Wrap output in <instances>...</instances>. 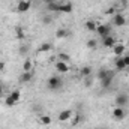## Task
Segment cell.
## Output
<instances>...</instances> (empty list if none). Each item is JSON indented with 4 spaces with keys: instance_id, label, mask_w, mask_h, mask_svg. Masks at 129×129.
I'll return each mask as SVG.
<instances>
[{
    "instance_id": "1",
    "label": "cell",
    "mask_w": 129,
    "mask_h": 129,
    "mask_svg": "<svg viewBox=\"0 0 129 129\" xmlns=\"http://www.w3.org/2000/svg\"><path fill=\"white\" fill-rule=\"evenodd\" d=\"M62 84H63V81H62V78H60V77H57V75L50 77V78H48V81H47V87H48L51 92H57V90L62 87Z\"/></svg>"
},
{
    "instance_id": "2",
    "label": "cell",
    "mask_w": 129,
    "mask_h": 129,
    "mask_svg": "<svg viewBox=\"0 0 129 129\" xmlns=\"http://www.w3.org/2000/svg\"><path fill=\"white\" fill-rule=\"evenodd\" d=\"M20 98H21L20 90H12V92L6 96V99H5V105H6V107H14V105L18 104Z\"/></svg>"
},
{
    "instance_id": "3",
    "label": "cell",
    "mask_w": 129,
    "mask_h": 129,
    "mask_svg": "<svg viewBox=\"0 0 129 129\" xmlns=\"http://www.w3.org/2000/svg\"><path fill=\"white\" fill-rule=\"evenodd\" d=\"M113 117L116 120H123L126 117V110L125 107H114L113 108Z\"/></svg>"
},
{
    "instance_id": "4",
    "label": "cell",
    "mask_w": 129,
    "mask_h": 129,
    "mask_svg": "<svg viewBox=\"0 0 129 129\" xmlns=\"http://www.w3.org/2000/svg\"><path fill=\"white\" fill-rule=\"evenodd\" d=\"M129 102V96L128 95H125V93H120V95H117L116 99H114V104H116V107H126Z\"/></svg>"
},
{
    "instance_id": "5",
    "label": "cell",
    "mask_w": 129,
    "mask_h": 129,
    "mask_svg": "<svg viewBox=\"0 0 129 129\" xmlns=\"http://www.w3.org/2000/svg\"><path fill=\"white\" fill-rule=\"evenodd\" d=\"M113 24H114L116 27H123V26L126 24V17H125L123 14H116V15L113 17Z\"/></svg>"
},
{
    "instance_id": "6",
    "label": "cell",
    "mask_w": 129,
    "mask_h": 129,
    "mask_svg": "<svg viewBox=\"0 0 129 129\" xmlns=\"http://www.w3.org/2000/svg\"><path fill=\"white\" fill-rule=\"evenodd\" d=\"M96 32L101 38H105V36L111 35V27H110L108 24H99L96 27Z\"/></svg>"
},
{
    "instance_id": "7",
    "label": "cell",
    "mask_w": 129,
    "mask_h": 129,
    "mask_svg": "<svg viewBox=\"0 0 129 129\" xmlns=\"http://www.w3.org/2000/svg\"><path fill=\"white\" fill-rule=\"evenodd\" d=\"M30 6H32V2L30 0H20L18 5H17V11L23 14V12H27L30 9Z\"/></svg>"
},
{
    "instance_id": "8",
    "label": "cell",
    "mask_w": 129,
    "mask_h": 129,
    "mask_svg": "<svg viewBox=\"0 0 129 129\" xmlns=\"http://www.w3.org/2000/svg\"><path fill=\"white\" fill-rule=\"evenodd\" d=\"M111 50H113V54H116L117 57H122V56L125 54V51H126V47H125L123 44H117V42H116V45H114Z\"/></svg>"
},
{
    "instance_id": "9",
    "label": "cell",
    "mask_w": 129,
    "mask_h": 129,
    "mask_svg": "<svg viewBox=\"0 0 129 129\" xmlns=\"http://www.w3.org/2000/svg\"><path fill=\"white\" fill-rule=\"evenodd\" d=\"M72 116H74L72 110H63L59 113V122H68V120H71Z\"/></svg>"
},
{
    "instance_id": "10",
    "label": "cell",
    "mask_w": 129,
    "mask_h": 129,
    "mask_svg": "<svg viewBox=\"0 0 129 129\" xmlns=\"http://www.w3.org/2000/svg\"><path fill=\"white\" fill-rule=\"evenodd\" d=\"M102 44H104V47H107V48H113V47L116 45V38L111 36V35H108V36L102 38Z\"/></svg>"
},
{
    "instance_id": "11",
    "label": "cell",
    "mask_w": 129,
    "mask_h": 129,
    "mask_svg": "<svg viewBox=\"0 0 129 129\" xmlns=\"http://www.w3.org/2000/svg\"><path fill=\"white\" fill-rule=\"evenodd\" d=\"M56 69H57V72H60V74H68V72H69V64L66 63V62L59 60V62L56 63Z\"/></svg>"
},
{
    "instance_id": "12",
    "label": "cell",
    "mask_w": 129,
    "mask_h": 129,
    "mask_svg": "<svg viewBox=\"0 0 129 129\" xmlns=\"http://www.w3.org/2000/svg\"><path fill=\"white\" fill-rule=\"evenodd\" d=\"M74 11V6H72V3H60V6H59V12H63V14H71Z\"/></svg>"
},
{
    "instance_id": "13",
    "label": "cell",
    "mask_w": 129,
    "mask_h": 129,
    "mask_svg": "<svg viewBox=\"0 0 129 129\" xmlns=\"http://www.w3.org/2000/svg\"><path fill=\"white\" fill-rule=\"evenodd\" d=\"M113 80H114V74L110 75V77H107V78H104V80H101V86H102V89H110L111 84H113Z\"/></svg>"
},
{
    "instance_id": "14",
    "label": "cell",
    "mask_w": 129,
    "mask_h": 129,
    "mask_svg": "<svg viewBox=\"0 0 129 129\" xmlns=\"http://www.w3.org/2000/svg\"><path fill=\"white\" fill-rule=\"evenodd\" d=\"M68 36H69V30L64 29V27H60V29L56 30V38L57 39H66Z\"/></svg>"
},
{
    "instance_id": "15",
    "label": "cell",
    "mask_w": 129,
    "mask_h": 129,
    "mask_svg": "<svg viewBox=\"0 0 129 129\" xmlns=\"http://www.w3.org/2000/svg\"><path fill=\"white\" fill-rule=\"evenodd\" d=\"M32 77H33L32 71H24V72L21 74V77H20V81H21V83H30V81H32Z\"/></svg>"
},
{
    "instance_id": "16",
    "label": "cell",
    "mask_w": 129,
    "mask_h": 129,
    "mask_svg": "<svg viewBox=\"0 0 129 129\" xmlns=\"http://www.w3.org/2000/svg\"><path fill=\"white\" fill-rule=\"evenodd\" d=\"M53 50V45L50 44V42H44V44H41V47L38 48V53H50Z\"/></svg>"
},
{
    "instance_id": "17",
    "label": "cell",
    "mask_w": 129,
    "mask_h": 129,
    "mask_svg": "<svg viewBox=\"0 0 129 129\" xmlns=\"http://www.w3.org/2000/svg\"><path fill=\"white\" fill-rule=\"evenodd\" d=\"M110 75H113V71H108V69H99V72H98L99 81L104 80V78H107V77H110Z\"/></svg>"
},
{
    "instance_id": "18",
    "label": "cell",
    "mask_w": 129,
    "mask_h": 129,
    "mask_svg": "<svg viewBox=\"0 0 129 129\" xmlns=\"http://www.w3.org/2000/svg\"><path fill=\"white\" fill-rule=\"evenodd\" d=\"M39 122H41V125H44V126H48V125H51V117L50 116H47V114H41V117H39Z\"/></svg>"
},
{
    "instance_id": "19",
    "label": "cell",
    "mask_w": 129,
    "mask_h": 129,
    "mask_svg": "<svg viewBox=\"0 0 129 129\" xmlns=\"http://www.w3.org/2000/svg\"><path fill=\"white\" fill-rule=\"evenodd\" d=\"M59 6H60V3L53 2V3H48L47 5V9H48V12H59Z\"/></svg>"
},
{
    "instance_id": "20",
    "label": "cell",
    "mask_w": 129,
    "mask_h": 129,
    "mask_svg": "<svg viewBox=\"0 0 129 129\" xmlns=\"http://www.w3.org/2000/svg\"><path fill=\"white\" fill-rule=\"evenodd\" d=\"M80 122H81V114H80V113H77V114H74V116L71 117V125H72V126H78Z\"/></svg>"
},
{
    "instance_id": "21",
    "label": "cell",
    "mask_w": 129,
    "mask_h": 129,
    "mask_svg": "<svg viewBox=\"0 0 129 129\" xmlns=\"http://www.w3.org/2000/svg\"><path fill=\"white\" fill-rule=\"evenodd\" d=\"M116 69H117V71L126 69V64L123 62V56H122V57H117V60H116Z\"/></svg>"
},
{
    "instance_id": "22",
    "label": "cell",
    "mask_w": 129,
    "mask_h": 129,
    "mask_svg": "<svg viewBox=\"0 0 129 129\" xmlns=\"http://www.w3.org/2000/svg\"><path fill=\"white\" fill-rule=\"evenodd\" d=\"M96 27H98V24L93 21V20L86 21V29H87L89 32H96Z\"/></svg>"
},
{
    "instance_id": "23",
    "label": "cell",
    "mask_w": 129,
    "mask_h": 129,
    "mask_svg": "<svg viewBox=\"0 0 129 129\" xmlns=\"http://www.w3.org/2000/svg\"><path fill=\"white\" fill-rule=\"evenodd\" d=\"M90 75H92V68H90V66H84V68H81V77L89 78Z\"/></svg>"
},
{
    "instance_id": "24",
    "label": "cell",
    "mask_w": 129,
    "mask_h": 129,
    "mask_svg": "<svg viewBox=\"0 0 129 129\" xmlns=\"http://www.w3.org/2000/svg\"><path fill=\"white\" fill-rule=\"evenodd\" d=\"M15 36H17V39H24V30H23V27H15Z\"/></svg>"
},
{
    "instance_id": "25",
    "label": "cell",
    "mask_w": 129,
    "mask_h": 129,
    "mask_svg": "<svg viewBox=\"0 0 129 129\" xmlns=\"http://www.w3.org/2000/svg\"><path fill=\"white\" fill-rule=\"evenodd\" d=\"M32 68H33L32 60L30 59H26L24 60V64H23V71H32Z\"/></svg>"
},
{
    "instance_id": "26",
    "label": "cell",
    "mask_w": 129,
    "mask_h": 129,
    "mask_svg": "<svg viewBox=\"0 0 129 129\" xmlns=\"http://www.w3.org/2000/svg\"><path fill=\"white\" fill-rule=\"evenodd\" d=\"M98 45V42L95 41V39H89L87 41V48H90V50H95Z\"/></svg>"
},
{
    "instance_id": "27",
    "label": "cell",
    "mask_w": 129,
    "mask_h": 129,
    "mask_svg": "<svg viewBox=\"0 0 129 129\" xmlns=\"http://www.w3.org/2000/svg\"><path fill=\"white\" fill-rule=\"evenodd\" d=\"M59 59H60L62 62H66V63L69 62V56H68V54H64V53H60V54H59Z\"/></svg>"
},
{
    "instance_id": "28",
    "label": "cell",
    "mask_w": 129,
    "mask_h": 129,
    "mask_svg": "<svg viewBox=\"0 0 129 129\" xmlns=\"http://www.w3.org/2000/svg\"><path fill=\"white\" fill-rule=\"evenodd\" d=\"M42 23H44V24H51V23H53V17H48V15L44 17V18H42Z\"/></svg>"
},
{
    "instance_id": "29",
    "label": "cell",
    "mask_w": 129,
    "mask_h": 129,
    "mask_svg": "<svg viewBox=\"0 0 129 129\" xmlns=\"http://www.w3.org/2000/svg\"><path fill=\"white\" fill-rule=\"evenodd\" d=\"M27 51H29V47H27V45H21V47H20V54L24 56V54H27Z\"/></svg>"
},
{
    "instance_id": "30",
    "label": "cell",
    "mask_w": 129,
    "mask_h": 129,
    "mask_svg": "<svg viewBox=\"0 0 129 129\" xmlns=\"http://www.w3.org/2000/svg\"><path fill=\"white\" fill-rule=\"evenodd\" d=\"M107 15H113V17H114V15H116V8H114V6L108 8V9H107Z\"/></svg>"
},
{
    "instance_id": "31",
    "label": "cell",
    "mask_w": 129,
    "mask_h": 129,
    "mask_svg": "<svg viewBox=\"0 0 129 129\" xmlns=\"http://www.w3.org/2000/svg\"><path fill=\"white\" fill-rule=\"evenodd\" d=\"M123 62H125V64H126V68H129V54L123 56Z\"/></svg>"
},
{
    "instance_id": "32",
    "label": "cell",
    "mask_w": 129,
    "mask_h": 129,
    "mask_svg": "<svg viewBox=\"0 0 129 129\" xmlns=\"http://www.w3.org/2000/svg\"><path fill=\"white\" fill-rule=\"evenodd\" d=\"M3 71H5V62L0 60V72H3Z\"/></svg>"
},
{
    "instance_id": "33",
    "label": "cell",
    "mask_w": 129,
    "mask_h": 129,
    "mask_svg": "<svg viewBox=\"0 0 129 129\" xmlns=\"http://www.w3.org/2000/svg\"><path fill=\"white\" fill-rule=\"evenodd\" d=\"M41 2H44L45 5H48V3H53V2H56V0H41Z\"/></svg>"
},
{
    "instance_id": "34",
    "label": "cell",
    "mask_w": 129,
    "mask_h": 129,
    "mask_svg": "<svg viewBox=\"0 0 129 129\" xmlns=\"http://www.w3.org/2000/svg\"><path fill=\"white\" fill-rule=\"evenodd\" d=\"M2 95H3V84L0 83V96H2Z\"/></svg>"
},
{
    "instance_id": "35",
    "label": "cell",
    "mask_w": 129,
    "mask_h": 129,
    "mask_svg": "<svg viewBox=\"0 0 129 129\" xmlns=\"http://www.w3.org/2000/svg\"><path fill=\"white\" fill-rule=\"evenodd\" d=\"M98 129H105V128H98Z\"/></svg>"
}]
</instances>
